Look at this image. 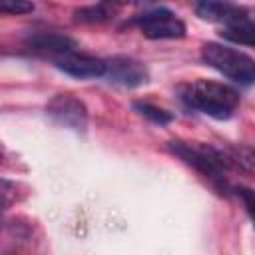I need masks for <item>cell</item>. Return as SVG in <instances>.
<instances>
[{"mask_svg":"<svg viewBox=\"0 0 255 255\" xmlns=\"http://www.w3.org/2000/svg\"><path fill=\"white\" fill-rule=\"evenodd\" d=\"M181 100L191 110H197L215 120H227L239 106V94L219 82L195 80L181 88Z\"/></svg>","mask_w":255,"mask_h":255,"instance_id":"cell-1","label":"cell"},{"mask_svg":"<svg viewBox=\"0 0 255 255\" xmlns=\"http://www.w3.org/2000/svg\"><path fill=\"white\" fill-rule=\"evenodd\" d=\"M233 8V4L229 0H197V16L203 20H211V22H221L227 12Z\"/></svg>","mask_w":255,"mask_h":255,"instance_id":"cell-9","label":"cell"},{"mask_svg":"<svg viewBox=\"0 0 255 255\" xmlns=\"http://www.w3.org/2000/svg\"><path fill=\"white\" fill-rule=\"evenodd\" d=\"M135 22L141 34L149 40H175L185 36V24L167 8H157L141 14Z\"/></svg>","mask_w":255,"mask_h":255,"instance_id":"cell-3","label":"cell"},{"mask_svg":"<svg viewBox=\"0 0 255 255\" xmlns=\"http://www.w3.org/2000/svg\"><path fill=\"white\" fill-rule=\"evenodd\" d=\"M56 68L62 70L64 74L78 78V80H88V78H102L106 64L100 58L94 56H86V54H64L56 58Z\"/></svg>","mask_w":255,"mask_h":255,"instance_id":"cell-7","label":"cell"},{"mask_svg":"<svg viewBox=\"0 0 255 255\" xmlns=\"http://www.w3.org/2000/svg\"><path fill=\"white\" fill-rule=\"evenodd\" d=\"M48 116L62 128L84 131L88 126V108L82 100H78L72 94H58L50 100L46 108Z\"/></svg>","mask_w":255,"mask_h":255,"instance_id":"cell-4","label":"cell"},{"mask_svg":"<svg viewBox=\"0 0 255 255\" xmlns=\"http://www.w3.org/2000/svg\"><path fill=\"white\" fill-rule=\"evenodd\" d=\"M201 60L211 66L213 70H217L219 74H223L225 78L239 82V84H251L255 80V62L251 56L223 46V44H203L201 48Z\"/></svg>","mask_w":255,"mask_h":255,"instance_id":"cell-2","label":"cell"},{"mask_svg":"<svg viewBox=\"0 0 255 255\" xmlns=\"http://www.w3.org/2000/svg\"><path fill=\"white\" fill-rule=\"evenodd\" d=\"M34 12L32 0H0V14H30Z\"/></svg>","mask_w":255,"mask_h":255,"instance_id":"cell-11","label":"cell"},{"mask_svg":"<svg viewBox=\"0 0 255 255\" xmlns=\"http://www.w3.org/2000/svg\"><path fill=\"white\" fill-rule=\"evenodd\" d=\"M223 22V28H221V36L233 44H241V46H253L255 42V26H253V20L249 16L247 10L243 8H237L233 6L227 16L221 20Z\"/></svg>","mask_w":255,"mask_h":255,"instance_id":"cell-6","label":"cell"},{"mask_svg":"<svg viewBox=\"0 0 255 255\" xmlns=\"http://www.w3.org/2000/svg\"><path fill=\"white\" fill-rule=\"evenodd\" d=\"M26 44L36 52H46L52 56H64L70 52H76V42L64 34L56 32H36L26 38Z\"/></svg>","mask_w":255,"mask_h":255,"instance_id":"cell-8","label":"cell"},{"mask_svg":"<svg viewBox=\"0 0 255 255\" xmlns=\"http://www.w3.org/2000/svg\"><path fill=\"white\" fill-rule=\"evenodd\" d=\"M0 163H2V151H0Z\"/></svg>","mask_w":255,"mask_h":255,"instance_id":"cell-14","label":"cell"},{"mask_svg":"<svg viewBox=\"0 0 255 255\" xmlns=\"http://www.w3.org/2000/svg\"><path fill=\"white\" fill-rule=\"evenodd\" d=\"M133 108L137 110V114H141L143 118H147L149 122L159 124V126H165L173 120V116L169 112H165V110H161L153 104H147V102H133Z\"/></svg>","mask_w":255,"mask_h":255,"instance_id":"cell-10","label":"cell"},{"mask_svg":"<svg viewBox=\"0 0 255 255\" xmlns=\"http://www.w3.org/2000/svg\"><path fill=\"white\" fill-rule=\"evenodd\" d=\"M16 199V185L0 179V213Z\"/></svg>","mask_w":255,"mask_h":255,"instance_id":"cell-12","label":"cell"},{"mask_svg":"<svg viewBox=\"0 0 255 255\" xmlns=\"http://www.w3.org/2000/svg\"><path fill=\"white\" fill-rule=\"evenodd\" d=\"M235 193L243 199V203H245V209L249 211V215L253 213V191L251 189H247V187H235Z\"/></svg>","mask_w":255,"mask_h":255,"instance_id":"cell-13","label":"cell"},{"mask_svg":"<svg viewBox=\"0 0 255 255\" xmlns=\"http://www.w3.org/2000/svg\"><path fill=\"white\" fill-rule=\"evenodd\" d=\"M106 70L102 78H108L112 84H120L126 88H135L147 82V70L141 62L129 56H112L104 60Z\"/></svg>","mask_w":255,"mask_h":255,"instance_id":"cell-5","label":"cell"}]
</instances>
